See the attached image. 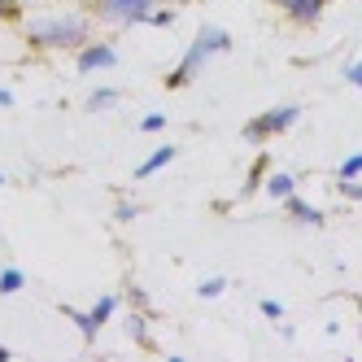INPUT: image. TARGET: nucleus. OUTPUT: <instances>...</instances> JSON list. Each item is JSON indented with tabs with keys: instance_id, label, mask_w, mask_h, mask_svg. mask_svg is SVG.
<instances>
[{
	"instance_id": "b1692460",
	"label": "nucleus",
	"mask_w": 362,
	"mask_h": 362,
	"mask_svg": "<svg viewBox=\"0 0 362 362\" xmlns=\"http://www.w3.org/2000/svg\"><path fill=\"white\" fill-rule=\"evenodd\" d=\"M18 18V5L13 0H0V22H13Z\"/></svg>"
},
{
	"instance_id": "5701e85b",
	"label": "nucleus",
	"mask_w": 362,
	"mask_h": 362,
	"mask_svg": "<svg viewBox=\"0 0 362 362\" xmlns=\"http://www.w3.org/2000/svg\"><path fill=\"white\" fill-rule=\"evenodd\" d=\"M262 315H267V319H284V305L267 297V301H262Z\"/></svg>"
},
{
	"instance_id": "cd10ccee",
	"label": "nucleus",
	"mask_w": 362,
	"mask_h": 362,
	"mask_svg": "<svg viewBox=\"0 0 362 362\" xmlns=\"http://www.w3.org/2000/svg\"><path fill=\"white\" fill-rule=\"evenodd\" d=\"M0 184H5V175H0Z\"/></svg>"
},
{
	"instance_id": "39448f33",
	"label": "nucleus",
	"mask_w": 362,
	"mask_h": 362,
	"mask_svg": "<svg viewBox=\"0 0 362 362\" xmlns=\"http://www.w3.org/2000/svg\"><path fill=\"white\" fill-rule=\"evenodd\" d=\"M74 62H79V70H83V74L114 70V66H118V48H114V44H105V40H96V44H83Z\"/></svg>"
},
{
	"instance_id": "bb28decb",
	"label": "nucleus",
	"mask_w": 362,
	"mask_h": 362,
	"mask_svg": "<svg viewBox=\"0 0 362 362\" xmlns=\"http://www.w3.org/2000/svg\"><path fill=\"white\" fill-rule=\"evenodd\" d=\"M358 315H362V297H358Z\"/></svg>"
},
{
	"instance_id": "f257e3e1",
	"label": "nucleus",
	"mask_w": 362,
	"mask_h": 362,
	"mask_svg": "<svg viewBox=\"0 0 362 362\" xmlns=\"http://www.w3.org/2000/svg\"><path fill=\"white\" fill-rule=\"evenodd\" d=\"M27 40L40 53L53 48H83L88 44V18L83 13H40L27 22Z\"/></svg>"
},
{
	"instance_id": "f3484780",
	"label": "nucleus",
	"mask_w": 362,
	"mask_h": 362,
	"mask_svg": "<svg viewBox=\"0 0 362 362\" xmlns=\"http://www.w3.org/2000/svg\"><path fill=\"white\" fill-rule=\"evenodd\" d=\"M127 336H132L136 345H144V341H148V332H144V310H140V315H132V319H127Z\"/></svg>"
},
{
	"instance_id": "ddd939ff",
	"label": "nucleus",
	"mask_w": 362,
	"mask_h": 362,
	"mask_svg": "<svg viewBox=\"0 0 362 362\" xmlns=\"http://www.w3.org/2000/svg\"><path fill=\"white\" fill-rule=\"evenodd\" d=\"M110 105H118V88H96V92L88 96V110H92V114L110 110Z\"/></svg>"
},
{
	"instance_id": "dca6fc26",
	"label": "nucleus",
	"mask_w": 362,
	"mask_h": 362,
	"mask_svg": "<svg viewBox=\"0 0 362 362\" xmlns=\"http://www.w3.org/2000/svg\"><path fill=\"white\" fill-rule=\"evenodd\" d=\"M362 175V153H349V158L336 166V179H358Z\"/></svg>"
},
{
	"instance_id": "6ab92c4d",
	"label": "nucleus",
	"mask_w": 362,
	"mask_h": 362,
	"mask_svg": "<svg viewBox=\"0 0 362 362\" xmlns=\"http://www.w3.org/2000/svg\"><path fill=\"white\" fill-rule=\"evenodd\" d=\"M262 170H267V158L257 153V166H253V170H249V179H245V197H249V192H257V184H262Z\"/></svg>"
},
{
	"instance_id": "a211bd4d",
	"label": "nucleus",
	"mask_w": 362,
	"mask_h": 362,
	"mask_svg": "<svg viewBox=\"0 0 362 362\" xmlns=\"http://www.w3.org/2000/svg\"><path fill=\"white\" fill-rule=\"evenodd\" d=\"M336 188H341V197H349V201H362V175L358 179H336Z\"/></svg>"
},
{
	"instance_id": "412c9836",
	"label": "nucleus",
	"mask_w": 362,
	"mask_h": 362,
	"mask_svg": "<svg viewBox=\"0 0 362 362\" xmlns=\"http://www.w3.org/2000/svg\"><path fill=\"white\" fill-rule=\"evenodd\" d=\"M136 214H140V205H132V201H122L118 210H114V218H118V223H132Z\"/></svg>"
},
{
	"instance_id": "f8f14e48",
	"label": "nucleus",
	"mask_w": 362,
	"mask_h": 362,
	"mask_svg": "<svg viewBox=\"0 0 362 362\" xmlns=\"http://www.w3.org/2000/svg\"><path fill=\"white\" fill-rule=\"evenodd\" d=\"M114 315H118V297H114V293H105V297H96V305H92V319H96L100 327H105V323H110Z\"/></svg>"
},
{
	"instance_id": "a878e982",
	"label": "nucleus",
	"mask_w": 362,
	"mask_h": 362,
	"mask_svg": "<svg viewBox=\"0 0 362 362\" xmlns=\"http://www.w3.org/2000/svg\"><path fill=\"white\" fill-rule=\"evenodd\" d=\"M9 105H13V92H9V88H0V110H9Z\"/></svg>"
},
{
	"instance_id": "393cba45",
	"label": "nucleus",
	"mask_w": 362,
	"mask_h": 362,
	"mask_svg": "<svg viewBox=\"0 0 362 362\" xmlns=\"http://www.w3.org/2000/svg\"><path fill=\"white\" fill-rule=\"evenodd\" d=\"M132 305H136V310H148V297H144V288H132Z\"/></svg>"
},
{
	"instance_id": "7ed1b4c3",
	"label": "nucleus",
	"mask_w": 362,
	"mask_h": 362,
	"mask_svg": "<svg viewBox=\"0 0 362 362\" xmlns=\"http://www.w3.org/2000/svg\"><path fill=\"white\" fill-rule=\"evenodd\" d=\"M297 118H301V105H275V110H267L262 118H253L245 127V140L249 144H262L271 136H284V132H293V127H297Z\"/></svg>"
},
{
	"instance_id": "9d476101",
	"label": "nucleus",
	"mask_w": 362,
	"mask_h": 362,
	"mask_svg": "<svg viewBox=\"0 0 362 362\" xmlns=\"http://www.w3.org/2000/svg\"><path fill=\"white\" fill-rule=\"evenodd\" d=\"M66 319H70L74 327L83 332V341H96V332H100V323L92 319V310H88V315H83V310H74V305H66Z\"/></svg>"
},
{
	"instance_id": "0eeeda50",
	"label": "nucleus",
	"mask_w": 362,
	"mask_h": 362,
	"mask_svg": "<svg viewBox=\"0 0 362 362\" xmlns=\"http://www.w3.org/2000/svg\"><path fill=\"white\" fill-rule=\"evenodd\" d=\"M284 210H288V218L301 223V227H319V223H323V210H315V205L301 201L297 192H293V197H284Z\"/></svg>"
},
{
	"instance_id": "2eb2a0df",
	"label": "nucleus",
	"mask_w": 362,
	"mask_h": 362,
	"mask_svg": "<svg viewBox=\"0 0 362 362\" xmlns=\"http://www.w3.org/2000/svg\"><path fill=\"white\" fill-rule=\"evenodd\" d=\"M175 22V9H144L140 13V27H170Z\"/></svg>"
},
{
	"instance_id": "1a4fd4ad",
	"label": "nucleus",
	"mask_w": 362,
	"mask_h": 362,
	"mask_svg": "<svg viewBox=\"0 0 362 362\" xmlns=\"http://www.w3.org/2000/svg\"><path fill=\"white\" fill-rule=\"evenodd\" d=\"M267 192H271L275 201H284V197L297 192V179H293L288 170H275V175H267Z\"/></svg>"
},
{
	"instance_id": "4468645a",
	"label": "nucleus",
	"mask_w": 362,
	"mask_h": 362,
	"mask_svg": "<svg viewBox=\"0 0 362 362\" xmlns=\"http://www.w3.org/2000/svg\"><path fill=\"white\" fill-rule=\"evenodd\" d=\"M223 293H227V279H223V275H210V279L197 284V297H205V301H214V297H223Z\"/></svg>"
},
{
	"instance_id": "20e7f679",
	"label": "nucleus",
	"mask_w": 362,
	"mask_h": 362,
	"mask_svg": "<svg viewBox=\"0 0 362 362\" xmlns=\"http://www.w3.org/2000/svg\"><path fill=\"white\" fill-rule=\"evenodd\" d=\"M144 9H153V0H96V18L114 27H140Z\"/></svg>"
},
{
	"instance_id": "f03ea898",
	"label": "nucleus",
	"mask_w": 362,
	"mask_h": 362,
	"mask_svg": "<svg viewBox=\"0 0 362 362\" xmlns=\"http://www.w3.org/2000/svg\"><path fill=\"white\" fill-rule=\"evenodd\" d=\"M227 48H231V35H227L223 27H201L197 40L188 44V53L179 57V66L166 74V88H188L197 74L205 70V62L218 57V53H227Z\"/></svg>"
},
{
	"instance_id": "423d86ee",
	"label": "nucleus",
	"mask_w": 362,
	"mask_h": 362,
	"mask_svg": "<svg viewBox=\"0 0 362 362\" xmlns=\"http://www.w3.org/2000/svg\"><path fill=\"white\" fill-rule=\"evenodd\" d=\"M279 13H288L293 22H319V13L327 9V0H271Z\"/></svg>"
},
{
	"instance_id": "aec40b11",
	"label": "nucleus",
	"mask_w": 362,
	"mask_h": 362,
	"mask_svg": "<svg viewBox=\"0 0 362 362\" xmlns=\"http://www.w3.org/2000/svg\"><path fill=\"white\" fill-rule=\"evenodd\" d=\"M162 127H166V114H144V118H140V132H148V136L162 132Z\"/></svg>"
},
{
	"instance_id": "9b49d317",
	"label": "nucleus",
	"mask_w": 362,
	"mask_h": 362,
	"mask_svg": "<svg viewBox=\"0 0 362 362\" xmlns=\"http://www.w3.org/2000/svg\"><path fill=\"white\" fill-rule=\"evenodd\" d=\"M27 288V275H22L18 267H5L0 271V297H13V293H22Z\"/></svg>"
},
{
	"instance_id": "6e6552de",
	"label": "nucleus",
	"mask_w": 362,
	"mask_h": 362,
	"mask_svg": "<svg viewBox=\"0 0 362 362\" xmlns=\"http://www.w3.org/2000/svg\"><path fill=\"white\" fill-rule=\"evenodd\" d=\"M175 153H179L175 144H162V148H153V158H144V162L136 166V179H153V175H158L162 166H170V162H175Z\"/></svg>"
},
{
	"instance_id": "4be33fe9",
	"label": "nucleus",
	"mask_w": 362,
	"mask_h": 362,
	"mask_svg": "<svg viewBox=\"0 0 362 362\" xmlns=\"http://www.w3.org/2000/svg\"><path fill=\"white\" fill-rule=\"evenodd\" d=\"M345 79H349V83H354V88H362V57H358V62H349V66H345Z\"/></svg>"
}]
</instances>
